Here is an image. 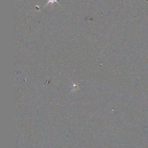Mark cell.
<instances>
[{
	"instance_id": "1",
	"label": "cell",
	"mask_w": 148,
	"mask_h": 148,
	"mask_svg": "<svg viewBox=\"0 0 148 148\" xmlns=\"http://www.w3.org/2000/svg\"><path fill=\"white\" fill-rule=\"evenodd\" d=\"M54 2H56V3H57L59 6H60V3L57 2V0H48V2L46 3V4L45 5V7H46V6H47L49 3H51V4H53V3H54Z\"/></svg>"
}]
</instances>
